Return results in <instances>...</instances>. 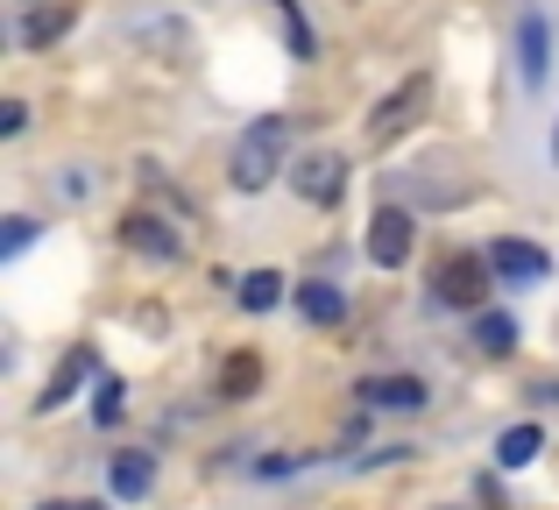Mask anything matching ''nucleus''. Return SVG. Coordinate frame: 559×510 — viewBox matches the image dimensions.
<instances>
[{
  "label": "nucleus",
  "instance_id": "nucleus-14",
  "mask_svg": "<svg viewBox=\"0 0 559 510\" xmlns=\"http://www.w3.org/2000/svg\"><path fill=\"white\" fill-rule=\"evenodd\" d=\"M538 447H546L538 426H510L503 440H496V461H503V469H524V461H538Z\"/></svg>",
  "mask_w": 559,
  "mask_h": 510
},
{
  "label": "nucleus",
  "instance_id": "nucleus-17",
  "mask_svg": "<svg viewBox=\"0 0 559 510\" xmlns=\"http://www.w3.org/2000/svg\"><path fill=\"white\" fill-rule=\"evenodd\" d=\"M276 298H284V276H276V270H255V276H241V305H248V312H270Z\"/></svg>",
  "mask_w": 559,
  "mask_h": 510
},
{
  "label": "nucleus",
  "instance_id": "nucleus-8",
  "mask_svg": "<svg viewBox=\"0 0 559 510\" xmlns=\"http://www.w3.org/2000/svg\"><path fill=\"white\" fill-rule=\"evenodd\" d=\"M489 270L496 276H518V284H538V276H546L552 270V256L546 249H538V241H496V249H489Z\"/></svg>",
  "mask_w": 559,
  "mask_h": 510
},
{
  "label": "nucleus",
  "instance_id": "nucleus-19",
  "mask_svg": "<svg viewBox=\"0 0 559 510\" xmlns=\"http://www.w3.org/2000/svg\"><path fill=\"white\" fill-rule=\"evenodd\" d=\"M276 14H284V28H290V50H298V57H312V28H305L298 0H276Z\"/></svg>",
  "mask_w": 559,
  "mask_h": 510
},
{
  "label": "nucleus",
  "instance_id": "nucleus-9",
  "mask_svg": "<svg viewBox=\"0 0 559 510\" xmlns=\"http://www.w3.org/2000/svg\"><path fill=\"white\" fill-rule=\"evenodd\" d=\"M355 398L376 404V412H425V383L418 376H369Z\"/></svg>",
  "mask_w": 559,
  "mask_h": 510
},
{
  "label": "nucleus",
  "instance_id": "nucleus-7",
  "mask_svg": "<svg viewBox=\"0 0 559 510\" xmlns=\"http://www.w3.org/2000/svg\"><path fill=\"white\" fill-rule=\"evenodd\" d=\"M546 64H552L546 14H538V8H524V14H518V71H524V85H546Z\"/></svg>",
  "mask_w": 559,
  "mask_h": 510
},
{
  "label": "nucleus",
  "instance_id": "nucleus-6",
  "mask_svg": "<svg viewBox=\"0 0 559 510\" xmlns=\"http://www.w3.org/2000/svg\"><path fill=\"white\" fill-rule=\"evenodd\" d=\"M290 185H298V199H312V206H341L347 164H341V156H305V164L290 170Z\"/></svg>",
  "mask_w": 559,
  "mask_h": 510
},
{
  "label": "nucleus",
  "instance_id": "nucleus-5",
  "mask_svg": "<svg viewBox=\"0 0 559 510\" xmlns=\"http://www.w3.org/2000/svg\"><path fill=\"white\" fill-rule=\"evenodd\" d=\"M121 241L135 256H150V262H178L185 256V235H178V227H164L156 213H121Z\"/></svg>",
  "mask_w": 559,
  "mask_h": 510
},
{
  "label": "nucleus",
  "instance_id": "nucleus-10",
  "mask_svg": "<svg viewBox=\"0 0 559 510\" xmlns=\"http://www.w3.org/2000/svg\"><path fill=\"white\" fill-rule=\"evenodd\" d=\"M150 483H156V461H150V454H114V461H107V489H114L121 503L150 497Z\"/></svg>",
  "mask_w": 559,
  "mask_h": 510
},
{
  "label": "nucleus",
  "instance_id": "nucleus-12",
  "mask_svg": "<svg viewBox=\"0 0 559 510\" xmlns=\"http://www.w3.org/2000/svg\"><path fill=\"white\" fill-rule=\"evenodd\" d=\"M298 312L312 319V327H341V319H347V298L333 284H298Z\"/></svg>",
  "mask_w": 559,
  "mask_h": 510
},
{
  "label": "nucleus",
  "instance_id": "nucleus-2",
  "mask_svg": "<svg viewBox=\"0 0 559 510\" xmlns=\"http://www.w3.org/2000/svg\"><path fill=\"white\" fill-rule=\"evenodd\" d=\"M425 107H432V71H411L396 93L376 99V114H369V150H390L396 135H411V128L425 121Z\"/></svg>",
  "mask_w": 559,
  "mask_h": 510
},
{
  "label": "nucleus",
  "instance_id": "nucleus-13",
  "mask_svg": "<svg viewBox=\"0 0 559 510\" xmlns=\"http://www.w3.org/2000/svg\"><path fill=\"white\" fill-rule=\"evenodd\" d=\"M475 347L481 355H510V347H518V319L510 312H475Z\"/></svg>",
  "mask_w": 559,
  "mask_h": 510
},
{
  "label": "nucleus",
  "instance_id": "nucleus-16",
  "mask_svg": "<svg viewBox=\"0 0 559 510\" xmlns=\"http://www.w3.org/2000/svg\"><path fill=\"white\" fill-rule=\"evenodd\" d=\"M85 369H93V355H85V347H71V361L50 376V390H43V412H57V404H64L71 390H79V376H85Z\"/></svg>",
  "mask_w": 559,
  "mask_h": 510
},
{
  "label": "nucleus",
  "instance_id": "nucleus-3",
  "mask_svg": "<svg viewBox=\"0 0 559 510\" xmlns=\"http://www.w3.org/2000/svg\"><path fill=\"white\" fill-rule=\"evenodd\" d=\"M432 290H439V305H461V312H481V298H489V256H467V249L439 256V270H432Z\"/></svg>",
  "mask_w": 559,
  "mask_h": 510
},
{
  "label": "nucleus",
  "instance_id": "nucleus-18",
  "mask_svg": "<svg viewBox=\"0 0 559 510\" xmlns=\"http://www.w3.org/2000/svg\"><path fill=\"white\" fill-rule=\"evenodd\" d=\"M121 404H128V383H121V376H99V390H93V418H99V426H114V418H121Z\"/></svg>",
  "mask_w": 559,
  "mask_h": 510
},
{
  "label": "nucleus",
  "instance_id": "nucleus-20",
  "mask_svg": "<svg viewBox=\"0 0 559 510\" xmlns=\"http://www.w3.org/2000/svg\"><path fill=\"white\" fill-rule=\"evenodd\" d=\"M28 241H36V221H22V213H14V221H8V235H0V256H22Z\"/></svg>",
  "mask_w": 559,
  "mask_h": 510
},
{
  "label": "nucleus",
  "instance_id": "nucleus-15",
  "mask_svg": "<svg viewBox=\"0 0 559 510\" xmlns=\"http://www.w3.org/2000/svg\"><path fill=\"white\" fill-rule=\"evenodd\" d=\"M64 28H71V8H36L22 22V43H28V50H43V43H57Z\"/></svg>",
  "mask_w": 559,
  "mask_h": 510
},
{
  "label": "nucleus",
  "instance_id": "nucleus-1",
  "mask_svg": "<svg viewBox=\"0 0 559 510\" xmlns=\"http://www.w3.org/2000/svg\"><path fill=\"white\" fill-rule=\"evenodd\" d=\"M284 156H290V121H284V114H262V121H248L241 135H234L227 178L241 185V192H262V185L284 170Z\"/></svg>",
  "mask_w": 559,
  "mask_h": 510
},
{
  "label": "nucleus",
  "instance_id": "nucleus-21",
  "mask_svg": "<svg viewBox=\"0 0 559 510\" xmlns=\"http://www.w3.org/2000/svg\"><path fill=\"white\" fill-rule=\"evenodd\" d=\"M22 121H28V107H22V99H8V107H0V135H22Z\"/></svg>",
  "mask_w": 559,
  "mask_h": 510
},
{
  "label": "nucleus",
  "instance_id": "nucleus-22",
  "mask_svg": "<svg viewBox=\"0 0 559 510\" xmlns=\"http://www.w3.org/2000/svg\"><path fill=\"white\" fill-rule=\"evenodd\" d=\"M43 510H107V503H79V497H64V503H43Z\"/></svg>",
  "mask_w": 559,
  "mask_h": 510
},
{
  "label": "nucleus",
  "instance_id": "nucleus-4",
  "mask_svg": "<svg viewBox=\"0 0 559 510\" xmlns=\"http://www.w3.org/2000/svg\"><path fill=\"white\" fill-rule=\"evenodd\" d=\"M411 241H418V227H411L404 206H382L369 221V262H376V270H396V262L411 256Z\"/></svg>",
  "mask_w": 559,
  "mask_h": 510
},
{
  "label": "nucleus",
  "instance_id": "nucleus-11",
  "mask_svg": "<svg viewBox=\"0 0 559 510\" xmlns=\"http://www.w3.org/2000/svg\"><path fill=\"white\" fill-rule=\"evenodd\" d=\"M255 383H262V361L248 355V347H241V355H227V361H219V398H227V404L255 398Z\"/></svg>",
  "mask_w": 559,
  "mask_h": 510
},
{
  "label": "nucleus",
  "instance_id": "nucleus-23",
  "mask_svg": "<svg viewBox=\"0 0 559 510\" xmlns=\"http://www.w3.org/2000/svg\"><path fill=\"white\" fill-rule=\"evenodd\" d=\"M552 156H559V128H552Z\"/></svg>",
  "mask_w": 559,
  "mask_h": 510
}]
</instances>
